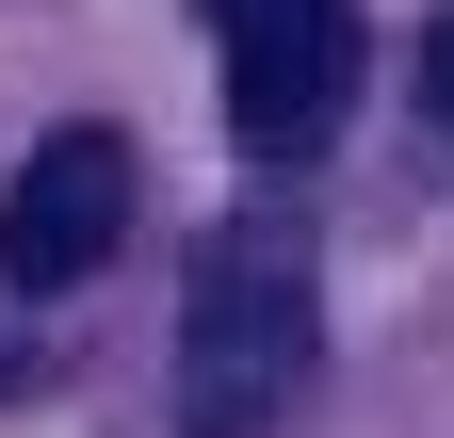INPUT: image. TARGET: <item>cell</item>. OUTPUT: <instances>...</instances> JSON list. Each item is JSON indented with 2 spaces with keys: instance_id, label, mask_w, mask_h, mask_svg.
Masks as SVG:
<instances>
[{
  "instance_id": "cell-2",
  "label": "cell",
  "mask_w": 454,
  "mask_h": 438,
  "mask_svg": "<svg viewBox=\"0 0 454 438\" xmlns=\"http://www.w3.org/2000/svg\"><path fill=\"white\" fill-rule=\"evenodd\" d=\"M244 162H325L357 114V0H211Z\"/></svg>"
},
{
  "instance_id": "cell-1",
  "label": "cell",
  "mask_w": 454,
  "mask_h": 438,
  "mask_svg": "<svg viewBox=\"0 0 454 438\" xmlns=\"http://www.w3.org/2000/svg\"><path fill=\"white\" fill-rule=\"evenodd\" d=\"M325 357V277L293 228H211L179 293V438H276Z\"/></svg>"
},
{
  "instance_id": "cell-3",
  "label": "cell",
  "mask_w": 454,
  "mask_h": 438,
  "mask_svg": "<svg viewBox=\"0 0 454 438\" xmlns=\"http://www.w3.org/2000/svg\"><path fill=\"white\" fill-rule=\"evenodd\" d=\"M114 244H130V130L82 114L0 179V293H82Z\"/></svg>"
},
{
  "instance_id": "cell-4",
  "label": "cell",
  "mask_w": 454,
  "mask_h": 438,
  "mask_svg": "<svg viewBox=\"0 0 454 438\" xmlns=\"http://www.w3.org/2000/svg\"><path fill=\"white\" fill-rule=\"evenodd\" d=\"M422 114L454 130V0H438V33H422Z\"/></svg>"
}]
</instances>
